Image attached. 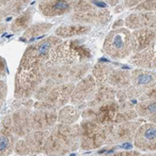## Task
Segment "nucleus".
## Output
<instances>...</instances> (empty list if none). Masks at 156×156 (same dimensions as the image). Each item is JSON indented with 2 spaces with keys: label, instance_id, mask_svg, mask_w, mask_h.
Listing matches in <instances>:
<instances>
[{
  "label": "nucleus",
  "instance_id": "nucleus-1",
  "mask_svg": "<svg viewBox=\"0 0 156 156\" xmlns=\"http://www.w3.org/2000/svg\"><path fill=\"white\" fill-rule=\"evenodd\" d=\"M80 148L79 124L58 123L49 130L43 153L47 156H63Z\"/></svg>",
  "mask_w": 156,
  "mask_h": 156
},
{
  "label": "nucleus",
  "instance_id": "nucleus-2",
  "mask_svg": "<svg viewBox=\"0 0 156 156\" xmlns=\"http://www.w3.org/2000/svg\"><path fill=\"white\" fill-rule=\"evenodd\" d=\"M93 58L91 48L83 39H71L59 42L50 53L46 66L87 63Z\"/></svg>",
  "mask_w": 156,
  "mask_h": 156
},
{
  "label": "nucleus",
  "instance_id": "nucleus-3",
  "mask_svg": "<svg viewBox=\"0 0 156 156\" xmlns=\"http://www.w3.org/2000/svg\"><path fill=\"white\" fill-rule=\"evenodd\" d=\"M81 117L108 127L120 122L135 119L137 117V114L136 110L126 108L123 105L115 101H109L96 106L83 109Z\"/></svg>",
  "mask_w": 156,
  "mask_h": 156
},
{
  "label": "nucleus",
  "instance_id": "nucleus-4",
  "mask_svg": "<svg viewBox=\"0 0 156 156\" xmlns=\"http://www.w3.org/2000/svg\"><path fill=\"white\" fill-rule=\"evenodd\" d=\"M45 66L17 68L14 77V98L28 100L34 97L39 87L44 81Z\"/></svg>",
  "mask_w": 156,
  "mask_h": 156
},
{
  "label": "nucleus",
  "instance_id": "nucleus-5",
  "mask_svg": "<svg viewBox=\"0 0 156 156\" xmlns=\"http://www.w3.org/2000/svg\"><path fill=\"white\" fill-rule=\"evenodd\" d=\"M91 68L90 63L76 65H55L45 66L44 82L50 85H59L65 83H77L87 75Z\"/></svg>",
  "mask_w": 156,
  "mask_h": 156
},
{
  "label": "nucleus",
  "instance_id": "nucleus-6",
  "mask_svg": "<svg viewBox=\"0 0 156 156\" xmlns=\"http://www.w3.org/2000/svg\"><path fill=\"white\" fill-rule=\"evenodd\" d=\"M62 39L57 36H49L35 43L29 45L24 52L19 68H28V67H42L46 66L49 59L50 53L53 48L61 42Z\"/></svg>",
  "mask_w": 156,
  "mask_h": 156
},
{
  "label": "nucleus",
  "instance_id": "nucleus-7",
  "mask_svg": "<svg viewBox=\"0 0 156 156\" xmlns=\"http://www.w3.org/2000/svg\"><path fill=\"white\" fill-rule=\"evenodd\" d=\"M103 49L114 59H124L133 54L132 32L127 27L115 28L105 37Z\"/></svg>",
  "mask_w": 156,
  "mask_h": 156
},
{
  "label": "nucleus",
  "instance_id": "nucleus-8",
  "mask_svg": "<svg viewBox=\"0 0 156 156\" xmlns=\"http://www.w3.org/2000/svg\"><path fill=\"white\" fill-rule=\"evenodd\" d=\"M75 83H65L53 86L43 81L33 98L36 101L47 103L55 109H60L70 103Z\"/></svg>",
  "mask_w": 156,
  "mask_h": 156
},
{
  "label": "nucleus",
  "instance_id": "nucleus-9",
  "mask_svg": "<svg viewBox=\"0 0 156 156\" xmlns=\"http://www.w3.org/2000/svg\"><path fill=\"white\" fill-rule=\"evenodd\" d=\"M80 130V148L83 151H93L105 145L109 127L103 126L97 122L83 119L79 123Z\"/></svg>",
  "mask_w": 156,
  "mask_h": 156
},
{
  "label": "nucleus",
  "instance_id": "nucleus-10",
  "mask_svg": "<svg viewBox=\"0 0 156 156\" xmlns=\"http://www.w3.org/2000/svg\"><path fill=\"white\" fill-rule=\"evenodd\" d=\"M18 105L10 114L13 133L16 137L23 138L27 133L32 132L31 128V114L34 102L32 100H17Z\"/></svg>",
  "mask_w": 156,
  "mask_h": 156
},
{
  "label": "nucleus",
  "instance_id": "nucleus-11",
  "mask_svg": "<svg viewBox=\"0 0 156 156\" xmlns=\"http://www.w3.org/2000/svg\"><path fill=\"white\" fill-rule=\"evenodd\" d=\"M133 146L138 151L156 152V124L151 122L142 123L133 136Z\"/></svg>",
  "mask_w": 156,
  "mask_h": 156
},
{
  "label": "nucleus",
  "instance_id": "nucleus-12",
  "mask_svg": "<svg viewBox=\"0 0 156 156\" xmlns=\"http://www.w3.org/2000/svg\"><path fill=\"white\" fill-rule=\"evenodd\" d=\"M140 120H128L120 123L108 126L109 133L105 145H113L121 142H127L133 139L138 127L141 125Z\"/></svg>",
  "mask_w": 156,
  "mask_h": 156
},
{
  "label": "nucleus",
  "instance_id": "nucleus-13",
  "mask_svg": "<svg viewBox=\"0 0 156 156\" xmlns=\"http://www.w3.org/2000/svg\"><path fill=\"white\" fill-rule=\"evenodd\" d=\"M97 88V83L92 74H87L75 84L71 97V105L83 109L84 105L90 101Z\"/></svg>",
  "mask_w": 156,
  "mask_h": 156
},
{
  "label": "nucleus",
  "instance_id": "nucleus-14",
  "mask_svg": "<svg viewBox=\"0 0 156 156\" xmlns=\"http://www.w3.org/2000/svg\"><path fill=\"white\" fill-rule=\"evenodd\" d=\"M111 18V13L106 9L95 8L87 12H73L70 16L71 22L85 26H103Z\"/></svg>",
  "mask_w": 156,
  "mask_h": 156
},
{
  "label": "nucleus",
  "instance_id": "nucleus-15",
  "mask_svg": "<svg viewBox=\"0 0 156 156\" xmlns=\"http://www.w3.org/2000/svg\"><path fill=\"white\" fill-rule=\"evenodd\" d=\"M58 109L34 108L31 114L32 131H47L58 123Z\"/></svg>",
  "mask_w": 156,
  "mask_h": 156
},
{
  "label": "nucleus",
  "instance_id": "nucleus-16",
  "mask_svg": "<svg viewBox=\"0 0 156 156\" xmlns=\"http://www.w3.org/2000/svg\"><path fill=\"white\" fill-rule=\"evenodd\" d=\"M15 138L9 114L0 119V156H9L14 151Z\"/></svg>",
  "mask_w": 156,
  "mask_h": 156
},
{
  "label": "nucleus",
  "instance_id": "nucleus-17",
  "mask_svg": "<svg viewBox=\"0 0 156 156\" xmlns=\"http://www.w3.org/2000/svg\"><path fill=\"white\" fill-rule=\"evenodd\" d=\"M73 0H41L40 12L47 18L58 17L70 13L73 10Z\"/></svg>",
  "mask_w": 156,
  "mask_h": 156
},
{
  "label": "nucleus",
  "instance_id": "nucleus-18",
  "mask_svg": "<svg viewBox=\"0 0 156 156\" xmlns=\"http://www.w3.org/2000/svg\"><path fill=\"white\" fill-rule=\"evenodd\" d=\"M131 84L140 96L146 90L156 87V73L140 68L133 70L131 73Z\"/></svg>",
  "mask_w": 156,
  "mask_h": 156
},
{
  "label": "nucleus",
  "instance_id": "nucleus-19",
  "mask_svg": "<svg viewBox=\"0 0 156 156\" xmlns=\"http://www.w3.org/2000/svg\"><path fill=\"white\" fill-rule=\"evenodd\" d=\"M124 25L129 29L151 28L156 31V14L153 12H137L130 14L124 21Z\"/></svg>",
  "mask_w": 156,
  "mask_h": 156
},
{
  "label": "nucleus",
  "instance_id": "nucleus-20",
  "mask_svg": "<svg viewBox=\"0 0 156 156\" xmlns=\"http://www.w3.org/2000/svg\"><path fill=\"white\" fill-rule=\"evenodd\" d=\"M156 41V31L151 28H138L132 32L133 54H137Z\"/></svg>",
  "mask_w": 156,
  "mask_h": 156
},
{
  "label": "nucleus",
  "instance_id": "nucleus-21",
  "mask_svg": "<svg viewBox=\"0 0 156 156\" xmlns=\"http://www.w3.org/2000/svg\"><path fill=\"white\" fill-rule=\"evenodd\" d=\"M49 130L47 131H32L26 136L21 138L29 154H38L43 152Z\"/></svg>",
  "mask_w": 156,
  "mask_h": 156
},
{
  "label": "nucleus",
  "instance_id": "nucleus-22",
  "mask_svg": "<svg viewBox=\"0 0 156 156\" xmlns=\"http://www.w3.org/2000/svg\"><path fill=\"white\" fill-rule=\"evenodd\" d=\"M130 62L140 69H156V41L146 49L133 55L130 58Z\"/></svg>",
  "mask_w": 156,
  "mask_h": 156
},
{
  "label": "nucleus",
  "instance_id": "nucleus-23",
  "mask_svg": "<svg viewBox=\"0 0 156 156\" xmlns=\"http://www.w3.org/2000/svg\"><path fill=\"white\" fill-rule=\"evenodd\" d=\"M117 95V91L113 87L109 86L108 84H104L97 86L96 90L94 91L92 97L83 107V109L87 107H92L99 105H102L104 103L109 102V101H114Z\"/></svg>",
  "mask_w": 156,
  "mask_h": 156
},
{
  "label": "nucleus",
  "instance_id": "nucleus-24",
  "mask_svg": "<svg viewBox=\"0 0 156 156\" xmlns=\"http://www.w3.org/2000/svg\"><path fill=\"white\" fill-rule=\"evenodd\" d=\"M91 30L90 26H85L79 24L65 25L58 27L55 31V35L60 39H72L73 37H79L90 33Z\"/></svg>",
  "mask_w": 156,
  "mask_h": 156
},
{
  "label": "nucleus",
  "instance_id": "nucleus-25",
  "mask_svg": "<svg viewBox=\"0 0 156 156\" xmlns=\"http://www.w3.org/2000/svg\"><path fill=\"white\" fill-rule=\"evenodd\" d=\"M30 0H0V12L4 17L19 15L26 9Z\"/></svg>",
  "mask_w": 156,
  "mask_h": 156
},
{
  "label": "nucleus",
  "instance_id": "nucleus-26",
  "mask_svg": "<svg viewBox=\"0 0 156 156\" xmlns=\"http://www.w3.org/2000/svg\"><path fill=\"white\" fill-rule=\"evenodd\" d=\"M33 15H34V7L26 9L12 22L10 31L12 33H20L27 30L31 26Z\"/></svg>",
  "mask_w": 156,
  "mask_h": 156
},
{
  "label": "nucleus",
  "instance_id": "nucleus-27",
  "mask_svg": "<svg viewBox=\"0 0 156 156\" xmlns=\"http://www.w3.org/2000/svg\"><path fill=\"white\" fill-rule=\"evenodd\" d=\"M82 112L77 106L73 105H65L59 109L58 113V122L62 124H75L81 118Z\"/></svg>",
  "mask_w": 156,
  "mask_h": 156
},
{
  "label": "nucleus",
  "instance_id": "nucleus-28",
  "mask_svg": "<svg viewBox=\"0 0 156 156\" xmlns=\"http://www.w3.org/2000/svg\"><path fill=\"white\" fill-rule=\"evenodd\" d=\"M107 84L118 90L127 88L131 86V73L122 70H113L108 76Z\"/></svg>",
  "mask_w": 156,
  "mask_h": 156
},
{
  "label": "nucleus",
  "instance_id": "nucleus-29",
  "mask_svg": "<svg viewBox=\"0 0 156 156\" xmlns=\"http://www.w3.org/2000/svg\"><path fill=\"white\" fill-rule=\"evenodd\" d=\"M137 116L156 124V101H140L136 106Z\"/></svg>",
  "mask_w": 156,
  "mask_h": 156
},
{
  "label": "nucleus",
  "instance_id": "nucleus-30",
  "mask_svg": "<svg viewBox=\"0 0 156 156\" xmlns=\"http://www.w3.org/2000/svg\"><path fill=\"white\" fill-rule=\"evenodd\" d=\"M114 69L113 67L105 63H96L91 69V74L97 83V86L107 84L108 76Z\"/></svg>",
  "mask_w": 156,
  "mask_h": 156
},
{
  "label": "nucleus",
  "instance_id": "nucleus-31",
  "mask_svg": "<svg viewBox=\"0 0 156 156\" xmlns=\"http://www.w3.org/2000/svg\"><path fill=\"white\" fill-rule=\"evenodd\" d=\"M52 27H53V24L45 23V22H41V23L33 24L27 30L24 31V33H23V38H25V39L36 38L38 36L45 34V33H47Z\"/></svg>",
  "mask_w": 156,
  "mask_h": 156
},
{
  "label": "nucleus",
  "instance_id": "nucleus-32",
  "mask_svg": "<svg viewBox=\"0 0 156 156\" xmlns=\"http://www.w3.org/2000/svg\"><path fill=\"white\" fill-rule=\"evenodd\" d=\"M97 8L95 4L90 0H73V12H82Z\"/></svg>",
  "mask_w": 156,
  "mask_h": 156
},
{
  "label": "nucleus",
  "instance_id": "nucleus-33",
  "mask_svg": "<svg viewBox=\"0 0 156 156\" xmlns=\"http://www.w3.org/2000/svg\"><path fill=\"white\" fill-rule=\"evenodd\" d=\"M136 12H156V0H145L139 5L133 8Z\"/></svg>",
  "mask_w": 156,
  "mask_h": 156
},
{
  "label": "nucleus",
  "instance_id": "nucleus-34",
  "mask_svg": "<svg viewBox=\"0 0 156 156\" xmlns=\"http://www.w3.org/2000/svg\"><path fill=\"white\" fill-rule=\"evenodd\" d=\"M7 93H8L7 83L3 78H0V110H1V108L6 101Z\"/></svg>",
  "mask_w": 156,
  "mask_h": 156
},
{
  "label": "nucleus",
  "instance_id": "nucleus-35",
  "mask_svg": "<svg viewBox=\"0 0 156 156\" xmlns=\"http://www.w3.org/2000/svg\"><path fill=\"white\" fill-rule=\"evenodd\" d=\"M8 73V67L6 60L0 55V78H4Z\"/></svg>",
  "mask_w": 156,
  "mask_h": 156
},
{
  "label": "nucleus",
  "instance_id": "nucleus-36",
  "mask_svg": "<svg viewBox=\"0 0 156 156\" xmlns=\"http://www.w3.org/2000/svg\"><path fill=\"white\" fill-rule=\"evenodd\" d=\"M139 151H120V152H115L107 154L105 156H140Z\"/></svg>",
  "mask_w": 156,
  "mask_h": 156
},
{
  "label": "nucleus",
  "instance_id": "nucleus-37",
  "mask_svg": "<svg viewBox=\"0 0 156 156\" xmlns=\"http://www.w3.org/2000/svg\"><path fill=\"white\" fill-rule=\"evenodd\" d=\"M145 0H124V6L126 8H135L136 6L139 5Z\"/></svg>",
  "mask_w": 156,
  "mask_h": 156
},
{
  "label": "nucleus",
  "instance_id": "nucleus-38",
  "mask_svg": "<svg viewBox=\"0 0 156 156\" xmlns=\"http://www.w3.org/2000/svg\"><path fill=\"white\" fill-rule=\"evenodd\" d=\"M123 25H124V21H123V20H121V19H119V20L116 21L115 23H114V25H113V28L115 29V28L123 27Z\"/></svg>",
  "mask_w": 156,
  "mask_h": 156
},
{
  "label": "nucleus",
  "instance_id": "nucleus-39",
  "mask_svg": "<svg viewBox=\"0 0 156 156\" xmlns=\"http://www.w3.org/2000/svg\"><path fill=\"white\" fill-rule=\"evenodd\" d=\"M7 28H8V26L6 24L0 23V34H1V33H3V32H5L7 30Z\"/></svg>",
  "mask_w": 156,
  "mask_h": 156
},
{
  "label": "nucleus",
  "instance_id": "nucleus-40",
  "mask_svg": "<svg viewBox=\"0 0 156 156\" xmlns=\"http://www.w3.org/2000/svg\"><path fill=\"white\" fill-rule=\"evenodd\" d=\"M106 1H107L111 6H116V5L119 4V0H106Z\"/></svg>",
  "mask_w": 156,
  "mask_h": 156
},
{
  "label": "nucleus",
  "instance_id": "nucleus-41",
  "mask_svg": "<svg viewBox=\"0 0 156 156\" xmlns=\"http://www.w3.org/2000/svg\"><path fill=\"white\" fill-rule=\"evenodd\" d=\"M4 18H5V17L3 16V14H2L1 12H0V21H1V20H3Z\"/></svg>",
  "mask_w": 156,
  "mask_h": 156
},
{
  "label": "nucleus",
  "instance_id": "nucleus-42",
  "mask_svg": "<svg viewBox=\"0 0 156 156\" xmlns=\"http://www.w3.org/2000/svg\"><path fill=\"white\" fill-rule=\"evenodd\" d=\"M83 156H97V155H83Z\"/></svg>",
  "mask_w": 156,
  "mask_h": 156
},
{
  "label": "nucleus",
  "instance_id": "nucleus-43",
  "mask_svg": "<svg viewBox=\"0 0 156 156\" xmlns=\"http://www.w3.org/2000/svg\"><path fill=\"white\" fill-rule=\"evenodd\" d=\"M155 14H156V12H155Z\"/></svg>",
  "mask_w": 156,
  "mask_h": 156
}]
</instances>
